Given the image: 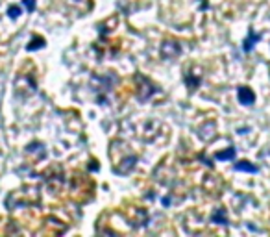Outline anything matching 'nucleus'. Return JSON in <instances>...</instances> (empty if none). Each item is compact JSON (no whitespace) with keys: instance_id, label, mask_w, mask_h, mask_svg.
<instances>
[{"instance_id":"f257e3e1","label":"nucleus","mask_w":270,"mask_h":237,"mask_svg":"<svg viewBox=\"0 0 270 237\" xmlns=\"http://www.w3.org/2000/svg\"><path fill=\"white\" fill-rule=\"evenodd\" d=\"M135 82H137V86H139V89H137V98H139L141 102H146V100L156 93V86H154L150 82V78H146L145 74H137L135 76Z\"/></svg>"},{"instance_id":"f03ea898","label":"nucleus","mask_w":270,"mask_h":237,"mask_svg":"<svg viewBox=\"0 0 270 237\" xmlns=\"http://www.w3.org/2000/svg\"><path fill=\"white\" fill-rule=\"evenodd\" d=\"M182 52V47H179L176 41H165L161 45V56L163 59H174L176 56H179Z\"/></svg>"},{"instance_id":"7ed1b4c3","label":"nucleus","mask_w":270,"mask_h":237,"mask_svg":"<svg viewBox=\"0 0 270 237\" xmlns=\"http://www.w3.org/2000/svg\"><path fill=\"white\" fill-rule=\"evenodd\" d=\"M237 97H239V102L244 104V106H252L255 102V95L250 87H239Z\"/></svg>"},{"instance_id":"20e7f679","label":"nucleus","mask_w":270,"mask_h":237,"mask_svg":"<svg viewBox=\"0 0 270 237\" xmlns=\"http://www.w3.org/2000/svg\"><path fill=\"white\" fill-rule=\"evenodd\" d=\"M211 222H216V224H228L230 219H228V211L224 208H216L211 215Z\"/></svg>"},{"instance_id":"39448f33","label":"nucleus","mask_w":270,"mask_h":237,"mask_svg":"<svg viewBox=\"0 0 270 237\" xmlns=\"http://www.w3.org/2000/svg\"><path fill=\"white\" fill-rule=\"evenodd\" d=\"M259 39H261V35H257V33H254L252 30H250V32H248V39L244 41V47H243L244 52H250V50L254 49V43H257Z\"/></svg>"},{"instance_id":"423d86ee","label":"nucleus","mask_w":270,"mask_h":237,"mask_svg":"<svg viewBox=\"0 0 270 237\" xmlns=\"http://www.w3.org/2000/svg\"><path fill=\"white\" fill-rule=\"evenodd\" d=\"M235 157V148H230V150H224V152H216L215 154V160H220V162H224V160H233Z\"/></svg>"},{"instance_id":"0eeeda50","label":"nucleus","mask_w":270,"mask_h":237,"mask_svg":"<svg viewBox=\"0 0 270 237\" xmlns=\"http://www.w3.org/2000/svg\"><path fill=\"white\" fill-rule=\"evenodd\" d=\"M237 171H244V173H257V167L255 165H250V162H241L235 165Z\"/></svg>"},{"instance_id":"6e6552de","label":"nucleus","mask_w":270,"mask_h":237,"mask_svg":"<svg viewBox=\"0 0 270 237\" xmlns=\"http://www.w3.org/2000/svg\"><path fill=\"white\" fill-rule=\"evenodd\" d=\"M185 84L189 86L191 91H195L196 87L200 86V78H198V76H196V78H193L191 74H187V76H185Z\"/></svg>"},{"instance_id":"1a4fd4ad","label":"nucleus","mask_w":270,"mask_h":237,"mask_svg":"<svg viewBox=\"0 0 270 237\" xmlns=\"http://www.w3.org/2000/svg\"><path fill=\"white\" fill-rule=\"evenodd\" d=\"M44 45V39H41V37H37V39H33L32 43L28 45V50H35V49H41Z\"/></svg>"},{"instance_id":"9d476101","label":"nucleus","mask_w":270,"mask_h":237,"mask_svg":"<svg viewBox=\"0 0 270 237\" xmlns=\"http://www.w3.org/2000/svg\"><path fill=\"white\" fill-rule=\"evenodd\" d=\"M24 4H26L28 11H33V10H35V2H33V0H24Z\"/></svg>"},{"instance_id":"9b49d317","label":"nucleus","mask_w":270,"mask_h":237,"mask_svg":"<svg viewBox=\"0 0 270 237\" xmlns=\"http://www.w3.org/2000/svg\"><path fill=\"white\" fill-rule=\"evenodd\" d=\"M19 11H21V10H19L17 6H11V8H10V17H17V15H19Z\"/></svg>"}]
</instances>
